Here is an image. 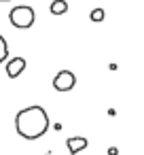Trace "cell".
I'll return each instance as SVG.
<instances>
[{"mask_svg":"<svg viewBox=\"0 0 144 155\" xmlns=\"http://www.w3.org/2000/svg\"><path fill=\"white\" fill-rule=\"evenodd\" d=\"M74 85H76V74L72 70H59L53 79V87L57 91H70L74 89Z\"/></svg>","mask_w":144,"mask_h":155,"instance_id":"3","label":"cell"},{"mask_svg":"<svg viewBox=\"0 0 144 155\" xmlns=\"http://www.w3.org/2000/svg\"><path fill=\"white\" fill-rule=\"evenodd\" d=\"M87 144H89V140H87L85 136H70V138L66 140V147H68V151H70L72 155H76V153L85 151V149H87Z\"/></svg>","mask_w":144,"mask_h":155,"instance_id":"5","label":"cell"},{"mask_svg":"<svg viewBox=\"0 0 144 155\" xmlns=\"http://www.w3.org/2000/svg\"><path fill=\"white\" fill-rule=\"evenodd\" d=\"M0 2H9V0H0Z\"/></svg>","mask_w":144,"mask_h":155,"instance_id":"10","label":"cell"},{"mask_svg":"<svg viewBox=\"0 0 144 155\" xmlns=\"http://www.w3.org/2000/svg\"><path fill=\"white\" fill-rule=\"evenodd\" d=\"M108 155H119V149H117V147H110V149H108Z\"/></svg>","mask_w":144,"mask_h":155,"instance_id":"9","label":"cell"},{"mask_svg":"<svg viewBox=\"0 0 144 155\" xmlns=\"http://www.w3.org/2000/svg\"><path fill=\"white\" fill-rule=\"evenodd\" d=\"M104 17H106V11H104V9H93V11L89 13V19H91V21H102Z\"/></svg>","mask_w":144,"mask_h":155,"instance_id":"8","label":"cell"},{"mask_svg":"<svg viewBox=\"0 0 144 155\" xmlns=\"http://www.w3.org/2000/svg\"><path fill=\"white\" fill-rule=\"evenodd\" d=\"M9 21H11L15 28H19V30H28V28L34 26V21H36V13H34L32 7L19 5V7H13V9H11V13H9Z\"/></svg>","mask_w":144,"mask_h":155,"instance_id":"2","label":"cell"},{"mask_svg":"<svg viewBox=\"0 0 144 155\" xmlns=\"http://www.w3.org/2000/svg\"><path fill=\"white\" fill-rule=\"evenodd\" d=\"M45 155H49V153H45Z\"/></svg>","mask_w":144,"mask_h":155,"instance_id":"11","label":"cell"},{"mask_svg":"<svg viewBox=\"0 0 144 155\" xmlns=\"http://www.w3.org/2000/svg\"><path fill=\"white\" fill-rule=\"evenodd\" d=\"M26 66H28L26 58H21V55L11 58V60L7 62V74H9V79H17V77L26 70Z\"/></svg>","mask_w":144,"mask_h":155,"instance_id":"4","label":"cell"},{"mask_svg":"<svg viewBox=\"0 0 144 155\" xmlns=\"http://www.w3.org/2000/svg\"><path fill=\"white\" fill-rule=\"evenodd\" d=\"M7 55H9V43H7V38L2 34H0V64L7 60Z\"/></svg>","mask_w":144,"mask_h":155,"instance_id":"7","label":"cell"},{"mask_svg":"<svg viewBox=\"0 0 144 155\" xmlns=\"http://www.w3.org/2000/svg\"><path fill=\"white\" fill-rule=\"evenodd\" d=\"M15 130L26 140H36L49 130V115L43 106H26L15 117Z\"/></svg>","mask_w":144,"mask_h":155,"instance_id":"1","label":"cell"},{"mask_svg":"<svg viewBox=\"0 0 144 155\" xmlns=\"http://www.w3.org/2000/svg\"><path fill=\"white\" fill-rule=\"evenodd\" d=\"M49 11H51V15L59 17V15H64L68 11V2H66V0H53L51 7H49Z\"/></svg>","mask_w":144,"mask_h":155,"instance_id":"6","label":"cell"}]
</instances>
